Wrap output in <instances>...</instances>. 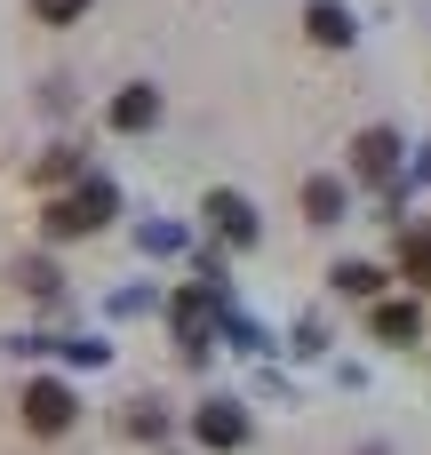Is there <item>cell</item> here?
Masks as SVG:
<instances>
[{
  "instance_id": "7a4b0ae2",
  "label": "cell",
  "mask_w": 431,
  "mask_h": 455,
  "mask_svg": "<svg viewBox=\"0 0 431 455\" xmlns=\"http://www.w3.org/2000/svg\"><path fill=\"white\" fill-rule=\"evenodd\" d=\"M24 424H32V432H64V424H72V392H64V384H32V392H24Z\"/></svg>"
},
{
  "instance_id": "5b68a950",
  "label": "cell",
  "mask_w": 431,
  "mask_h": 455,
  "mask_svg": "<svg viewBox=\"0 0 431 455\" xmlns=\"http://www.w3.org/2000/svg\"><path fill=\"white\" fill-rule=\"evenodd\" d=\"M304 24H312V40H320V48H352V16H344L336 0H312V16H304Z\"/></svg>"
},
{
  "instance_id": "7c38bea8",
  "label": "cell",
  "mask_w": 431,
  "mask_h": 455,
  "mask_svg": "<svg viewBox=\"0 0 431 455\" xmlns=\"http://www.w3.org/2000/svg\"><path fill=\"white\" fill-rule=\"evenodd\" d=\"M80 8H88V0H32V16H40V24H72Z\"/></svg>"
},
{
  "instance_id": "8992f818",
  "label": "cell",
  "mask_w": 431,
  "mask_h": 455,
  "mask_svg": "<svg viewBox=\"0 0 431 455\" xmlns=\"http://www.w3.org/2000/svg\"><path fill=\"white\" fill-rule=\"evenodd\" d=\"M200 440H208V448H240V440H248V416H240V408H200Z\"/></svg>"
},
{
  "instance_id": "52a82bcc",
  "label": "cell",
  "mask_w": 431,
  "mask_h": 455,
  "mask_svg": "<svg viewBox=\"0 0 431 455\" xmlns=\"http://www.w3.org/2000/svg\"><path fill=\"white\" fill-rule=\"evenodd\" d=\"M152 120H160V96H152V88L112 96V128H152Z\"/></svg>"
},
{
  "instance_id": "6da1fadb",
  "label": "cell",
  "mask_w": 431,
  "mask_h": 455,
  "mask_svg": "<svg viewBox=\"0 0 431 455\" xmlns=\"http://www.w3.org/2000/svg\"><path fill=\"white\" fill-rule=\"evenodd\" d=\"M104 208H112V184H88L80 200H56V208H48V232H96Z\"/></svg>"
},
{
  "instance_id": "277c9868",
  "label": "cell",
  "mask_w": 431,
  "mask_h": 455,
  "mask_svg": "<svg viewBox=\"0 0 431 455\" xmlns=\"http://www.w3.org/2000/svg\"><path fill=\"white\" fill-rule=\"evenodd\" d=\"M208 216H216V232H224V240H256V208H248L240 192H216V200H208Z\"/></svg>"
},
{
  "instance_id": "3957f363",
  "label": "cell",
  "mask_w": 431,
  "mask_h": 455,
  "mask_svg": "<svg viewBox=\"0 0 431 455\" xmlns=\"http://www.w3.org/2000/svg\"><path fill=\"white\" fill-rule=\"evenodd\" d=\"M352 168H360V176H392V168H400V136H392V128H368V136L352 144Z\"/></svg>"
},
{
  "instance_id": "9c48e42d",
  "label": "cell",
  "mask_w": 431,
  "mask_h": 455,
  "mask_svg": "<svg viewBox=\"0 0 431 455\" xmlns=\"http://www.w3.org/2000/svg\"><path fill=\"white\" fill-rule=\"evenodd\" d=\"M376 336L408 344V336H416V304H376Z\"/></svg>"
},
{
  "instance_id": "8fae6325",
  "label": "cell",
  "mask_w": 431,
  "mask_h": 455,
  "mask_svg": "<svg viewBox=\"0 0 431 455\" xmlns=\"http://www.w3.org/2000/svg\"><path fill=\"white\" fill-rule=\"evenodd\" d=\"M336 288H344V296H376L384 272H376V264H336Z\"/></svg>"
},
{
  "instance_id": "ba28073f",
  "label": "cell",
  "mask_w": 431,
  "mask_h": 455,
  "mask_svg": "<svg viewBox=\"0 0 431 455\" xmlns=\"http://www.w3.org/2000/svg\"><path fill=\"white\" fill-rule=\"evenodd\" d=\"M304 208H312V224H336V208H344V184H304Z\"/></svg>"
},
{
  "instance_id": "30bf717a",
  "label": "cell",
  "mask_w": 431,
  "mask_h": 455,
  "mask_svg": "<svg viewBox=\"0 0 431 455\" xmlns=\"http://www.w3.org/2000/svg\"><path fill=\"white\" fill-rule=\"evenodd\" d=\"M400 264L416 272V288H431V232H408L400 240Z\"/></svg>"
}]
</instances>
